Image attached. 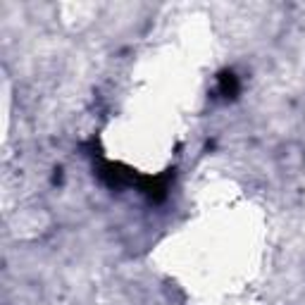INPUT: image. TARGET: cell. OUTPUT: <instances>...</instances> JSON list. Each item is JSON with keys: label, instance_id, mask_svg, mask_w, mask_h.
Here are the masks:
<instances>
[{"label": "cell", "instance_id": "cell-1", "mask_svg": "<svg viewBox=\"0 0 305 305\" xmlns=\"http://www.w3.org/2000/svg\"><path fill=\"white\" fill-rule=\"evenodd\" d=\"M222 96H234L236 91H238V81H236V76L234 74H222Z\"/></svg>", "mask_w": 305, "mask_h": 305}]
</instances>
